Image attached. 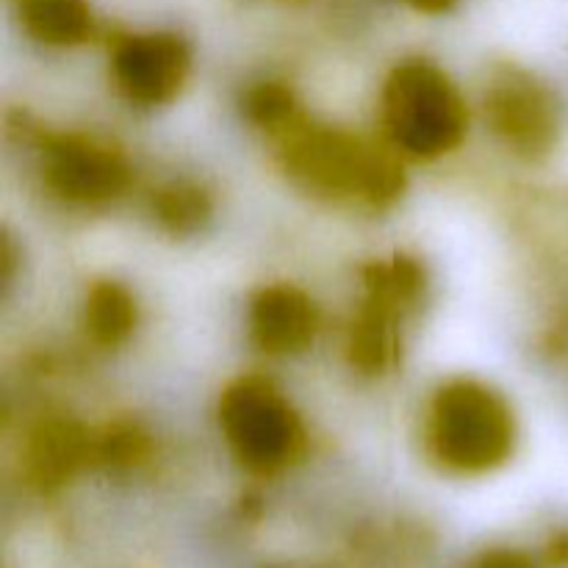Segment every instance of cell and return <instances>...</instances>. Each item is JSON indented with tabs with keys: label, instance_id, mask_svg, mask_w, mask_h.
I'll list each match as a JSON object with an SVG mask.
<instances>
[{
	"label": "cell",
	"instance_id": "14",
	"mask_svg": "<svg viewBox=\"0 0 568 568\" xmlns=\"http://www.w3.org/2000/svg\"><path fill=\"white\" fill-rule=\"evenodd\" d=\"M475 568H536L532 560L521 552H508V549H499V552L486 555Z\"/></svg>",
	"mask_w": 568,
	"mask_h": 568
},
{
	"label": "cell",
	"instance_id": "16",
	"mask_svg": "<svg viewBox=\"0 0 568 568\" xmlns=\"http://www.w3.org/2000/svg\"><path fill=\"white\" fill-rule=\"evenodd\" d=\"M405 3L416 6L422 11H444L455 3V0H405Z\"/></svg>",
	"mask_w": 568,
	"mask_h": 568
},
{
	"label": "cell",
	"instance_id": "13",
	"mask_svg": "<svg viewBox=\"0 0 568 568\" xmlns=\"http://www.w3.org/2000/svg\"><path fill=\"white\" fill-rule=\"evenodd\" d=\"M247 111L255 122L266 128L292 125L294 122V105L292 94L281 87H261L250 94Z\"/></svg>",
	"mask_w": 568,
	"mask_h": 568
},
{
	"label": "cell",
	"instance_id": "9",
	"mask_svg": "<svg viewBox=\"0 0 568 568\" xmlns=\"http://www.w3.org/2000/svg\"><path fill=\"white\" fill-rule=\"evenodd\" d=\"M89 455L92 447L72 422H48L28 444V477L42 488L61 486L75 475L78 466L87 464Z\"/></svg>",
	"mask_w": 568,
	"mask_h": 568
},
{
	"label": "cell",
	"instance_id": "3",
	"mask_svg": "<svg viewBox=\"0 0 568 568\" xmlns=\"http://www.w3.org/2000/svg\"><path fill=\"white\" fill-rule=\"evenodd\" d=\"M386 122L394 144L405 153L438 155L464 136L466 111L436 67L414 61L388 81Z\"/></svg>",
	"mask_w": 568,
	"mask_h": 568
},
{
	"label": "cell",
	"instance_id": "7",
	"mask_svg": "<svg viewBox=\"0 0 568 568\" xmlns=\"http://www.w3.org/2000/svg\"><path fill=\"white\" fill-rule=\"evenodd\" d=\"M44 175L61 197L98 203L125 186L128 166L111 148L67 136L44 144Z\"/></svg>",
	"mask_w": 568,
	"mask_h": 568
},
{
	"label": "cell",
	"instance_id": "8",
	"mask_svg": "<svg viewBox=\"0 0 568 568\" xmlns=\"http://www.w3.org/2000/svg\"><path fill=\"white\" fill-rule=\"evenodd\" d=\"M316 311L300 292L270 288L253 308V333L270 353H294L314 338Z\"/></svg>",
	"mask_w": 568,
	"mask_h": 568
},
{
	"label": "cell",
	"instance_id": "11",
	"mask_svg": "<svg viewBox=\"0 0 568 568\" xmlns=\"http://www.w3.org/2000/svg\"><path fill=\"white\" fill-rule=\"evenodd\" d=\"M136 322V308H133L131 294L116 283H100L92 288L87 305V325L94 342L116 344L131 333Z\"/></svg>",
	"mask_w": 568,
	"mask_h": 568
},
{
	"label": "cell",
	"instance_id": "4",
	"mask_svg": "<svg viewBox=\"0 0 568 568\" xmlns=\"http://www.w3.org/2000/svg\"><path fill=\"white\" fill-rule=\"evenodd\" d=\"M220 419L239 460L264 475L292 464L303 444L294 410L288 408L281 392H275V386L261 377L239 381L225 394Z\"/></svg>",
	"mask_w": 568,
	"mask_h": 568
},
{
	"label": "cell",
	"instance_id": "5",
	"mask_svg": "<svg viewBox=\"0 0 568 568\" xmlns=\"http://www.w3.org/2000/svg\"><path fill=\"white\" fill-rule=\"evenodd\" d=\"M488 120L494 131L525 155H544L560 136L558 98L525 72H503L488 89Z\"/></svg>",
	"mask_w": 568,
	"mask_h": 568
},
{
	"label": "cell",
	"instance_id": "1",
	"mask_svg": "<svg viewBox=\"0 0 568 568\" xmlns=\"http://www.w3.org/2000/svg\"><path fill=\"white\" fill-rule=\"evenodd\" d=\"M430 449L444 466L486 471L503 464L514 447V419L503 399L477 383L442 388L430 410Z\"/></svg>",
	"mask_w": 568,
	"mask_h": 568
},
{
	"label": "cell",
	"instance_id": "2",
	"mask_svg": "<svg viewBox=\"0 0 568 568\" xmlns=\"http://www.w3.org/2000/svg\"><path fill=\"white\" fill-rule=\"evenodd\" d=\"M286 166L308 189L331 197L383 203L399 192L397 166L333 128H297L286 139Z\"/></svg>",
	"mask_w": 568,
	"mask_h": 568
},
{
	"label": "cell",
	"instance_id": "6",
	"mask_svg": "<svg viewBox=\"0 0 568 568\" xmlns=\"http://www.w3.org/2000/svg\"><path fill=\"white\" fill-rule=\"evenodd\" d=\"M114 78L122 92L144 105L164 103L181 89L189 70L186 44L170 33L125 37L114 48Z\"/></svg>",
	"mask_w": 568,
	"mask_h": 568
},
{
	"label": "cell",
	"instance_id": "10",
	"mask_svg": "<svg viewBox=\"0 0 568 568\" xmlns=\"http://www.w3.org/2000/svg\"><path fill=\"white\" fill-rule=\"evenodd\" d=\"M22 26L50 44H78L92 33V11L83 0H20Z\"/></svg>",
	"mask_w": 568,
	"mask_h": 568
},
{
	"label": "cell",
	"instance_id": "12",
	"mask_svg": "<svg viewBox=\"0 0 568 568\" xmlns=\"http://www.w3.org/2000/svg\"><path fill=\"white\" fill-rule=\"evenodd\" d=\"M209 197L197 186H170L155 200V214L175 233H189L200 227L209 220Z\"/></svg>",
	"mask_w": 568,
	"mask_h": 568
},
{
	"label": "cell",
	"instance_id": "15",
	"mask_svg": "<svg viewBox=\"0 0 568 568\" xmlns=\"http://www.w3.org/2000/svg\"><path fill=\"white\" fill-rule=\"evenodd\" d=\"M549 558H552V564H568V536L555 538L552 549H549Z\"/></svg>",
	"mask_w": 568,
	"mask_h": 568
}]
</instances>
